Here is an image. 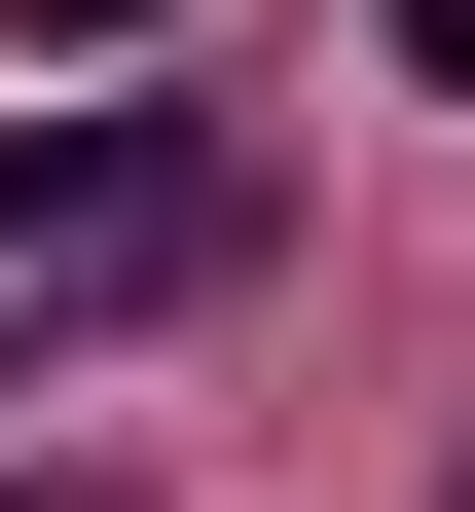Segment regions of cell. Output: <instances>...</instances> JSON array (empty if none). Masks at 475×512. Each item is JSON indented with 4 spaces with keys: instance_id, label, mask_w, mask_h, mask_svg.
Wrapping results in <instances>:
<instances>
[{
    "instance_id": "cell-5",
    "label": "cell",
    "mask_w": 475,
    "mask_h": 512,
    "mask_svg": "<svg viewBox=\"0 0 475 512\" xmlns=\"http://www.w3.org/2000/svg\"><path fill=\"white\" fill-rule=\"evenodd\" d=\"M439 512H475V476H439Z\"/></svg>"
},
{
    "instance_id": "cell-3",
    "label": "cell",
    "mask_w": 475,
    "mask_h": 512,
    "mask_svg": "<svg viewBox=\"0 0 475 512\" xmlns=\"http://www.w3.org/2000/svg\"><path fill=\"white\" fill-rule=\"evenodd\" d=\"M0 512H110V476H0Z\"/></svg>"
},
{
    "instance_id": "cell-2",
    "label": "cell",
    "mask_w": 475,
    "mask_h": 512,
    "mask_svg": "<svg viewBox=\"0 0 475 512\" xmlns=\"http://www.w3.org/2000/svg\"><path fill=\"white\" fill-rule=\"evenodd\" d=\"M0 37H74V74H147V0H0Z\"/></svg>"
},
{
    "instance_id": "cell-4",
    "label": "cell",
    "mask_w": 475,
    "mask_h": 512,
    "mask_svg": "<svg viewBox=\"0 0 475 512\" xmlns=\"http://www.w3.org/2000/svg\"><path fill=\"white\" fill-rule=\"evenodd\" d=\"M0 403H37V366H0Z\"/></svg>"
},
{
    "instance_id": "cell-1",
    "label": "cell",
    "mask_w": 475,
    "mask_h": 512,
    "mask_svg": "<svg viewBox=\"0 0 475 512\" xmlns=\"http://www.w3.org/2000/svg\"><path fill=\"white\" fill-rule=\"evenodd\" d=\"M0 256H37V293H183V256H220V147H183V110H37V147H0Z\"/></svg>"
}]
</instances>
